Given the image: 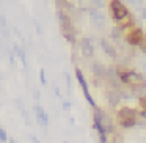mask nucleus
I'll return each mask as SVG.
<instances>
[{
    "instance_id": "obj_19",
    "label": "nucleus",
    "mask_w": 146,
    "mask_h": 143,
    "mask_svg": "<svg viewBox=\"0 0 146 143\" xmlns=\"http://www.w3.org/2000/svg\"><path fill=\"white\" fill-rule=\"evenodd\" d=\"M113 143H124L123 134H115V135H113Z\"/></svg>"
},
{
    "instance_id": "obj_13",
    "label": "nucleus",
    "mask_w": 146,
    "mask_h": 143,
    "mask_svg": "<svg viewBox=\"0 0 146 143\" xmlns=\"http://www.w3.org/2000/svg\"><path fill=\"white\" fill-rule=\"evenodd\" d=\"M107 66H104L102 63H94L91 66V71L94 74L96 79H107Z\"/></svg>"
},
{
    "instance_id": "obj_7",
    "label": "nucleus",
    "mask_w": 146,
    "mask_h": 143,
    "mask_svg": "<svg viewBox=\"0 0 146 143\" xmlns=\"http://www.w3.org/2000/svg\"><path fill=\"white\" fill-rule=\"evenodd\" d=\"M116 118H118V123L126 120H133V118H138V112L132 107H121L116 113Z\"/></svg>"
},
{
    "instance_id": "obj_17",
    "label": "nucleus",
    "mask_w": 146,
    "mask_h": 143,
    "mask_svg": "<svg viewBox=\"0 0 146 143\" xmlns=\"http://www.w3.org/2000/svg\"><path fill=\"white\" fill-rule=\"evenodd\" d=\"M111 38H113L115 41H119V39H121V30L116 29V27L111 29Z\"/></svg>"
},
{
    "instance_id": "obj_14",
    "label": "nucleus",
    "mask_w": 146,
    "mask_h": 143,
    "mask_svg": "<svg viewBox=\"0 0 146 143\" xmlns=\"http://www.w3.org/2000/svg\"><path fill=\"white\" fill-rule=\"evenodd\" d=\"M101 47H102V51L105 52V54L108 55L110 58H118V52H116V49L113 47V44H110L108 41H105V39H101Z\"/></svg>"
},
{
    "instance_id": "obj_26",
    "label": "nucleus",
    "mask_w": 146,
    "mask_h": 143,
    "mask_svg": "<svg viewBox=\"0 0 146 143\" xmlns=\"http://www.w3.org/2000/svg\"><path fill=\"white\" fill-rule=\"evenodd\" d=\"M54 91H55V96H57V98H61V94H60V88H58V85H54Z\"/></svg>"
},
{
    "instance_id": "obj_12",
    "label": "nucleus",
    "mask_w": 146,
    "mask_h": 143,
    "mask_svg": "<svg viewBox=\"0 0 146 143\" xmlns=\"http://www.w3.org/2000/svg\"><path fill=\"white\" fill-rule=\"evenodd\" d=\"M105 80H108V82L113 85V90H119L118 88V80H119V76H118V69H116V66H110L107 69V79Z\"/></svg>"
},
{
    "instance_id": "obj_1",
    "label": "nucleus",
    "mask_w": 146,
    "mask_h": 143,
    "mask_svg": "<svg viewBox=\"0 0 146 143\" xmlns=\"http://www.w3.org/2000/svg\"><path fill=\"white\" fill-rule=\"evenodd\" d=\"M58 17H60V29H61V33H63V36L66 38V41L71 43V44H76L77 32H76V27H74L72 17H71L68 13H64L63 10H58Z\"/></svg>"
},
{
    "instance_id": "obj_6",
    "label": "nucleus",
    "mask_w": 146,
    "mask_h": 143,
    "mask_svg": "<svg viewBox=\"0 0 146 143\" xmlns=\"http://www.w3.org/2000/svg\"><path fill=\"white\" fill-rule=\"evenodd\" d=\"M143 39H145V33L140 29H132L126 36V41L129 46H141L145 43Z\"/></svg>"
},
{
    "instance_id": "obj_22",
    "label": "nucleus",
    "mask_w": 146,
    "mask_h": 143,
    "mask_svg": "<svg viewBox=\"0 0 146 143\" xmlns=\"http://www.w3.org/2000/svg\"><path fill=\"white\" fill-rule=\"evenodd\" d=\"M39 80H41L42 85H46V83H47V80H46V72H44V69H39Z\"/></svg>"
},
{
    "instance_id": "obj_10",
    "label": "nucleus",
    "mask_w": 146,
    "mask_h": 143,
    "mask_svg": "<svg viewBox=\"0 0 146 143\" xmlns=\"http://www.w3.org/2000/svg\"><path fill=\"white\" fill-rule=\"evenodd\" d=\"M107 102H108V107L111 108H116L121 102V94H119V90H108L107 93Z\"/></svg>"
},
{
    "instance_id": "obj_23",
    "label": "nucleus",
    "mask_w": 146,
    "mask_h": 143,
    "mask_svg": "<svg viewBox=\"0 0 146 143\" xmlns=\"http://www.w3.org/2000/svg\"><path fill=\"white\" fill-rule=\"evenodd\" d=\"M64 79H66V88H68V91H71V77H69V74H68V72H64Z\"/></svg>"
},
{
    "instance_id": "obj_20",
    "label": "nucleus",
    "mask_w": 146,
    "mask_h": 143,
    "mask_svg": "<svg viewBox=\"0 0 146 143\" xmlns=\"http://www.w3.org/2000/svg\"><path fill=\"white\" fill-rule=\"evenodd\" d=\"M138 104H140V107H141V110H146V96L138 98Z\"/></svg>"
},
{
    "instance_id": "obj_9",
    "label": "nucleus",
    "mask_w": 146,
    "mask_h": 143,
    "mask_svg": "<svg viewBox=\"0 0 146 143\" xmlns=\"http://www.w3.org/2000/svg\"><path fill=\"white\" fill-rule=\"evenodd\" d=\"M90 16H91V22L94 24L96 27H104V24H105V16L101 13L99 10H96V8H90Z\"/></svg>"
},
{
    "instance_id": "obj_21",
    "label": "nucleus",
    "mask_w": 146,
    "mask_h": 143,
    "mask_svg": "<svg viewBox=\"0 0 146 143\" xmlns=\"http://www.w3.org/2000/svg\"><path fill=\"white\" fill-rule=\"evenodd\" d=\"M104 5H105L104 2H99V0H93V2H91V7H94L96 10H99V8H102Z\"/></svg>"
},
{
    "instance_id": "obj_3",
    "label": "nucleus",
    "mask_w": 146,
    "mask_h": 143,
    "mask_svg": "<svg viewBox=\"0 0 146 143\" xmlns=\"http://www.w3.org/2000/svg\"><path fill=\"white\" fill-rule=\"evenodd\" d=\"M93 120H96V121H99V123H101V126L104 127L105 134H116V132H115V123H113V120H111V118L108 116V115L105 113L102 108H99V107L93 108Z\"/></svg>"
},
{
    "instance_id": "obj_8",
    "label": "nucleus",
    "mask_w": 146,
    "mask_h": 143,
    "mask_svg": "<svg viewBox=\"0 0 146 143\" xmlns=\"http://www.w3.org/2000/svg\"><path fill=\"white\" fill-rule=\"evenodd\" d=\"M80 51L85 58H93L94 57V47H93V41L90 38H82L80 39Z\"/></svg>"
},
{
    "instance_id": "obj_27",
    "label": "nucleus",
    "mask_w": 146,
    "mask_h": 143,
    "mask_svg": "<svg viewBox=\"0 0 146 143\" xmlns=\"http://www.w3.org/2000/svg\"><path fill=\"white\" fill-rule=\"evenodd\" d=\"M140 14H141V17H143V19H146V7L140 10Z\"/></svg>"
},
{
    "instance_id": "obj_4",
    "label": "nucleus",
    "mask_w": 146,
    "mask_h": 143,
    "mask_svg": "<svg viewBox=\"0 0 146 143\" xmlns=\"http://www.w3.org/2000/svg\"><path fill=\"white\" fill-rule=\"evenodd\" d=\"M110 13H111V17H113L116 22H121L126 16H129L127 7L123 3V2H118V0L110 2Z\"/></svg>"
},
{
    "instance_id": "obj_31",
    "label": "nucleus",
    "mask_w": 146,
    "mask_h": 143,
    "mask_svg": "<svg viewBox=\"0 0 146 143\" xmlns=\"http://www.w3.org/2000/svg\"><path fill=\"white\" fill-rule=\"evenodd\" d=\"M145 82H146V76H145Z\"/></svg>"
},
{
    "instance_id": "obj_11",
    "label": "nucleus",
    "mask_w": 146,
    "mask_h": 143,
    "mask_svg": "<svg viewBox=\"0 0 146 143\" xmlns=\"http://www.w3.org/2000/svg\"><path fill=\"white\" fill-rule=\"evenodd\" d=\"M33 108H35V115H36V120H38V123L41 124V126L47 127V126H49V116H47V113H46V110H44V108H42L39 104H36Z\"/></svg>"
},
{
    "instance_id": "obj_30",
    "label": "nucleus",
    "mask_w": 146,
    "mask_h": 143,
    "mask_svg": "<svg viewBox=\"0 0 146 143\" xmlns=\"http://www.w3.org/2000/svg\"><path fill=\"white\" fill-rule=\"evenodd\" d=\"M8 143H16V140H14L13 137H10V140H8Z\"/></svg>"
},
{
    "instance_id": "obj_16",
    "label": "nucleus",
    "mask_w": 146,
    "mask_h": 143,
    "mask_svg": "<svg viewBox=\"0 0 146 143\" xmlns=\"http://www.w3.org/2000/svg\"><path fill=\"white\" fill-rule=\"evenodd\" d=\"M14 52H16V55L19 57V60H21V63L24 65V66H27V58H25V52H24V49L22 47H19V46H14Z\"/></svg>"
},
{
    "instance_id": "obj_25",
    "label": "nucleus",
    "mask_w": 146,
    "mask_h": 143,
    "mask_svg": "<svg viewBox=\"0 0 146 143\" xmlns=\"http://www.w3.org/2000/svg\"><path fill=\"white\" fill-rule=\"evenodd\" d=\"M71 108V102L69 101H63V110H69Z\"/></svg>"
},
{
    "instance_id": "obj_15",
    "label": "nucleus",
    "mask_w": 146,
    "mask_h": 143,
    "mask_svg": "<svg viewBox=\"0 0 146 143\" xmlns=\"http://www.w3.org/2000/svg\"><path fill=\"white\" fill-rule=\"evenodd\" d=\"M135 24V21H133V16L132 14H129V16H126L121 22H118V29L119 30H124V29H130V27Z\"/></svg>"
},
{
    "instance_id": "obj_24",
    "label": "nucleus",
    "mask_w": 146,
    "mask_h": 143,
    "mask_svg": "<svg viewBox=\"0 0 146 143\" xmlns=\"http://www.w3.org/2000/svg\"><path fill=\"white\" fill-rule=\"evenodd\" d=\"M0 30H7V21L3 16H0Z\"/></svg>"
},
{
    "instance_id": "obj_18",
    "label": "nucleus",
    "mask_w": 146,
    "mask_h": 143,
    "mask_svg": "<svg viewBox=\"0 0 146 143\" xmlns=\"http://www.w3.org/2000/svg\"><path fill=\"white\" fill-rule=\"evenodd\" d=\"M8 140H10V137L7 135V132L3 129H0V143H7Z\"/></svg>"
},
{
    "instance_id": "obj_29",
    "label": "nucleus",
    "mask_w": 146,
    "mask_h": 143,
    "mask_svg": "<svg viewBox=\"0 0 146 143\" xmlns=\"http://www.w3.org/2000/svg\"><path fill=\"white\" fill-rule=\"evenodd\" d=\"M39 94H41V93H39V91H35V99H36V101H39V98H41V96H39Z\"/></svg>"
},
{
    "instance_id": "obj_28",
    "label": "nucleus",
    "mask_w": 146,
    "mask_h": 143,
    "mask_svg": "<svg viewBox=\"0 0 146 143\" xmlns=\"http://www.w3.org/2000/svg\"><path fill=\"white\" fill-rule=\"evenodd\" d=\"M32 140H33V143H41V142H39V138H38V137H35V135H32Z\"/></svg>"
},
{
    "instance_id": "obj_2",
    "label": "nucleus",
    "mask_w": 146,
    "mask_h": 143,
    "mask_svg": "<svg viewBox=\"0 0 146 143\" xmlns=\"http://www.w3.org/2000/svg\"><path fill=\"white\" fill-rule=\"evenodd\" d=\"M116 69H118V76H119V82L124 83V85L135 86L145 82V76L133 69H127V68L123 66H116Z\"/></svg>"
},
{
    "instance_id": "obj_5",
    "label": "nucleus",
    "mask_w": 146,
    "mask_h": 143,
    "mask_svg": "<svg viewBox=\"0 0 146 143\" xmlns=\"http://www.w3.org/2000/svg\"><path fill=\"white\" fill-rule=\"evenodd\" d=\"M76 77H77V82H79L80 88H82V91H83V96H85V99L88 101V104L91 105L93 108L98 107V105H96V102H94V99L91 98V94H90V90H88V85H86V80H85V77H83V72L80 71L79 66L76 68Z\"/></svg>"
}]
</instances>
